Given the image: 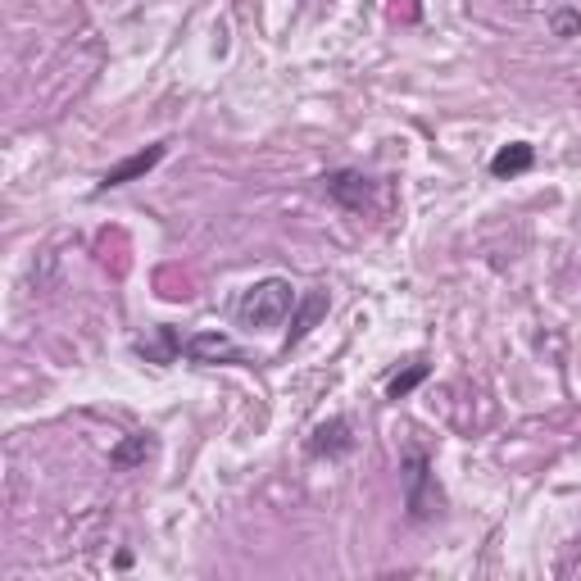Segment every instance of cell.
Here are the masks:
<instances>
[{
  "instance_id": "cell-1",
  "label": "cell",
  "mask_w": 581,
  "mask_h": 581,
  "mask_svg": "<svg viewBox=\"0 0 581 581\" xmlns=\"http://www.w3.org/2000/svg\"><path fill=\"white\" fill-rule=\"evenodd\" d=\"M291 309H296V286L286 282V277H264V282H255L241 296L237 323L241 327H277L291 318Z\"/></svg>"
},
{
  "instance_id": "cell-2",
  "label": "cell",
  "mask_w": 581,
  "mask_h": 581,
  "mask_svg": "<svg viewBox=\"0 0 581 581\" xmlns=\"http://www.w3.org/2000/svg\"><path fill=\"white\" fill-rule=\"evenodd\" d=\"M400 477H404V509L414 522H427L432 513H441L445 495L436 486V473H432V459L423 450H404V463H400Z\"/></svg>"
},
{
  "instance_id": "cell-3",
  "label": "cell",
  "mask_w": 581,
  "mask_h": 581,
  "mask_svg": "<svg viewBox=\"0 0 581 581\" xmlns=\"http://www.w3.org/2000/svg\"><path fill=\"white\" fill-rule=\"evenodd\" d=\"M182 355L191 364H246V355L237 350V341L223 332H196L182 341Z\"/></svg>"
},
{
  "instance_id": "cell-4",
  "label": "cell",
  "mask_w": 581,
  "mask_h": 581,
  "mask_svg": "<svg viewBox=\"0 0 581 581\" xmlns=\"http://www.w3.org/2000/svg\"><path fill=\"white\" fill-rule=\"evenodd\" d=\"M164 155H168L164 141H155V146H146V150H137V155H128L123 164H114V168L105 173V178H100V191H114V187H128V182L146 178V173H150V168H155Z\"/></svg>"
},
{
  "instance_id": "cell-5",
  "label": "cell",
  "mask_w": 581,
  "mask_h": 581,
  "mask_svg": "<svg viewBox=\"0 0 581 581\" xmlns=\"http://www.w3.org/2000/svg\"><path fill=\"white\" fill-rule=\"evenodd\" d=\"M355 450V436H350V423L345 418H327V423L314 427L309 436V454L314 459H341V454Z\"/></svg>"
},
{
  "instance_id": "cell-6",
  "label": "cell",
  "mask_w": 581,
  "mask_h": 581,
  "mask_svg": "<svg viewBox=\"0 0 581 581\" xmlns=\"http://www.w3.org/2000/svg\"><path fill=\"white\" fill-rule=\"evenodd\" d=\"M327 318V291H305V300H296V309H291V332H286V350L291 345H300L309 332H314L318 323Z\"/></svg>"
},
{
  "instance_id": "cell-7",
  "label": "cell",
  "mask_w": 581,
  "mask_h": 581,
  "mask_svg": "<svg viewBox=\"0 0 581 581\" xmlns=\"http://www.w3.org/2000/svg\"><path fill=\"white\" fill-rule=\"evenodd\" d=\"M327 196H332L341 209H364L368 200H373V182H368L364 173L341 168V173H332V178H327Z\"/></svg>"
},
{
  "instance_id": "cell-8",
  "label": "cell",
  "mask_w": 581,
  "mask_h": 581,
  "mask_svg": "<svg viewBox=\"0 0 581 581\" xmlns=\"http://www.w3.org/2000/svg\"><path fill=\"white\" fill-rule=\"evenodd\" d=\"M536 164V146H527V141H513V146H504L500 155L491 159V178H518V173H527V168Z\"/></svg>"
},
{
  "instance_id": "cell-9",
  "label": "cell",
  "mask_w": 581,
  "mask_h": 581,
  "mask_svg": "<svg viewBox=\"0 0 581 581\" xmlns=\"http://www.w3.org/2000/svg\"><path fill=\"white\" fill-rule=\"evenodd\" d=\"M137 355L155 359V364H173V359L182 355V336L173 332V327H155V341H141Z\"/></svg>"
},
{
  "instance_id": "cell-10",
  "label": "cell",
  "mask_w": 581,
  "mask_h": 581,
  "mask_svg": "<svg viewBox=\"0 0 581 581\" xmlns=\"http://www.w3.org/2000/svg\"><path fill=\"white\" fill-rule=\"evenodd\" d=\"M150 454H155V441H150L146 432H137V436H128V441H119L114 450H109V463H114V468H137V463H146Z\"/></svg>"
},
{
  "instance_id": "cell-11",
  "label": "cell",
  "mask_w": 581,
  "mask_h": 581,
  "mask_svg": "<svg viewBox=\"0 0 581 581\" xmlns=\"http://www.w3.org/2000/svg\"><path fill=\"white\" fill-rule=\"evenodd\" d=\"M423 382H427V364H409L404 373H395V377H391L386 395H391V400H404V395L414 391V386H423Z\"/></svg>"
},
{
  "instance_id": "cell-12",
  "label": "cell",
  "mask_w": 581,
  "mask_h": 581,
  "mask_svg": "<svg viewBox=\"0 0 581 581\" xmlns=\"http://www.w3.org/2000/svg\"><path fill=\"white\" fill-rule=\"evenodd\" d=\"M554 32H559V37L581 32V10H559V14H554Z\"/></svg>"
}]
</instances>
